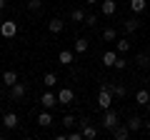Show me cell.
I'll use <instances>...</instances> for the list:
<instances>
[{
	"instance_id": "cell-1",
	"label": "cell",
	"mask_w": 150,
	"mask_h": 140,
	"mask_svg": "<svg viewBox=\"0 0 150 140\" xmlns=\"http://www.w3.org/2000/svg\"><path fill=\"white\" fill-rule=\"evenodd\" d=\"M110 105H112V90H110V85H103L100 93H98V108L108 110Z\"/></svg>"
},
{
	"instance_id": "cell-2",
	"label": "cell",
	"mask_w": 150,
	"mask_h": 140,
	"mask_svg": "<svg viewBox=\"0 0 150 140\" xmlns=\"http://www.w3.org/2000/svg\"><path fill=\"white\" fill-rule=\"evenodd\" d=\"M118 123H120V115L115 113V110H110V108H108V110H103V120H100V125H103L105 130H112Z\"/></svg>"
},
{
	"instance_id": "cell-3",
	"label": "cell",
	"mask_w": 150,
	"mask_h": 140,
	"mask_svg": "<svg viewBox=\"0 0 150 140\" xmlns=\"http://www.w3.org/2000/svg\"><path fill=\"white\" fill-rule=\"evenodd\" d=\"M0 35H3V38H15L18 35V23H13V20H3L0 23Z\"/></svg>"
},
{
	"instance_id": "cell-4",
	"label": "cell",
	"mask_w": 150,
	"mask_h": 140,
	"mask_svg": "<svg viewBox=\"0 0 150 140\" xmlns=\"http://www.w3.org/2000/svg\"><path fill=\"white\" fill-rule=\"evenodd\" d=\"M25 95H28V85H25V83H15V85H10V98H13V100H23Z\"/></svg>"
},
{
	"instance_id": "cell-5",
	"label": "cell",
	"mask_w": 150,
	"mask_h": 140,
	"mask_svg": "<svg viewBox=\"0 0 150 140\" xmlns=\"http://www.w3.org/2000/svg\"><path fill=\"white\" fill-rule=\"evenodd\" d=\"M80 130H83V138H85V140H95L98 138V128L90 125L88 120H80Z\"/></svg>"
},
{
	"instance_id": "cell-6",
	"label": "cell",
	"mask_w": 150,
	"mask_h": 140,
	"mask_svg": "<svg viewBox=\"0 0 150 140\" xmlns=\"http://www.w3.org/2000/svg\"><path fill=\"white\" fill-rule=\"evenodd\" d=\"M130 133H133V130H130L128 125H120V123L112 128V138H115V140H128V138H130Z\"/></svg>"
},
{
	"instance_id": "cell-7",
	"label": "cell",
	"mask_w": 150,
	"mask_h": 140,
	"mask_svg": "<svg viewBox=\"0 0 150 140\" xmlns=\"http://www.w3.org/2000/svg\"><path fill=\"white\" fill-rule=\"evenodd\" d=\"M73 98H75V93L70 90V88H63V90L58 93V103H63V105H70V103H73Z\"/></svg>"
},
{
	"instance_id": "cell-8",
	"label": "cell",
	"mask_w": 150,
	"mask_h": 140,
	"mask_svg": "<svg viewBox=\"0 0 150 140\" xmlns=\"http://www.w3.org/2000/svg\"><path fill=\"white\" fill-rule=\"evenodd\" d=\"M115 60H118V50H105V53H103V65H105V68H112Z\"/></svg>"
},
{
	"instance_id": "cell-9",
	"label": "cell",
	"mask_w": 150,
	"mask_h": 140,
	"mask_svg": "<svg viewBox=\"0 0 150 140\" xmlns=\"http://www.w3.org/2000/svg\"><path fill=\"white\" fill-rule=\"evenodd\" d=\"M40 103H43V108H55L58 105V95H53V93H43V98H40Z\"/></svg>"
},
{
	"instance_id": "cell-10",
	"label": "cell",
	"mask_w": 150,
	"mask_h": 140,
	"mask_svg": "<svg viewBox=\"0 0 150 140\" xmlns=\"http://www.w3.org/2000/svg\"><path fill=\"white\" fill-rule=\"evenodd\" d=\"M100 10H103V15H105V18H110V15H115L118 5H115V0H105V3L100 5Z\"/></svg>"
},
{
	"instance_id": "cell-11",
	"label": "cell",
	"mask_w": 150,
	"mask_h": 140,
	"mask_svg": "<svg viewBox=\"0 0 150 140\" xmlns=\"http://www.w3.org/2000/svg\"><path fill=\"white\" fill-rule=\"evenodd\" d=\"M38 125H40V128H50V125H53V115L48 113V108L38 115Z\"/></svg>"
},
{
	"instance_id": "cell-12",
	"label": "cell",
	"mask_w": 150,
	"mask_h": 140,
	"mask_svg": "<svg viewBox=\"0 0 150 140\" xmlns=\"http://www.w3.org/2000/svg\"><path fill=\"white\" fill-rule=\"evenodd\" d=\"M108 85H110V90H112V98H125L128 95V88L120 85V83H108Z\"/></svg>"
},
{
	"instance_id": "cell-13",
	"label": "cell",
	"mask_w": 150,
	"mask_h": 140,
	"mask_svg": "<svg viewBox=\"0 0 150 140\" xmlns=\"http://www.w3.org/2000/svg\"><path fill=\"white\" fill-rule=\"evenodd\" d=\"M63 28H65V23L60 20V18H53V20L48 23V30L53 33V35H58V33H63Z\"/></svg>"
},
{
	"instance_id": "cell-14",
	"label": "cell",
	"mask_w": 150,
	"mask_h": 140,
	"mask_svg": "<svg viewBox=\"0 0 150 140\" xmlns=\"http://www.w3.org/2000/svg\"><path fill=\"white\" fill-rule=\"evenodd\" d=\"M128 128L133 130V133H138V130H143V128H145V120H143V118H138V115H133V118L128 120Z\"/></svg>"
},
{
	"instance_id": "cell-15",
	"label": "cell",
	"mask_w": 150,
	"mask_h": 140,
	"mask_svg": "<svg viewBox=\"0 0 150 140\" xmlns=\"http://www.w3.org/2000/svg\"><path fill=\"white\" fill-rule=\"evenodd\" d=\"M3 83H5L8 88L15 85V83H18V73H15V70H3Z\"/></svg>"
},
{
	"instance_id": "cell-16",
	"label": "cell",
	"mask_w": 150,
	"mask_h": 140,
	"mask_svg": "<svg viewBox=\"0 0 150 140\" xmlns=\"http://www.w3.org/2000/svg\"><path fill=\"white\" fill-rule=\"evenodd\" d=\"M3 125H5L8 130L18 128V115H15V113H5V118H3Z\"/></svg>"
},
{
	"instance_id": "cell-17",
	"label": "cell",
	"mask_w": 150,
	"mask_h": 140,
	"mask_svg": "<svg viewBox=\"0 0 150 140\" xmlns=\"http://www.w3.org/2000/svg\"><path fill=\"white\" fill-rule=\"evenodd\" d=\"M58 63L60 65H70L73 63V50H60L58 53Z\"/></svg>"
},
{
	"instance_id": "cell-18",
	"label": "cell",
	"mask_w": 150,
	"mask_h": 140,
	"mask_svg": "<svg viewBox=\"0 0 150 140\" xmlns=\"http://www.w3.org/2000/svg\"><path fill=\"white\" fill-rule=\"evenodd\" d=\"M135 100H138V105L145 108V105H150V93L148 90H138V93H135Z\"/></svg>"
},
{
	"instance_id": "cell-19",
	"label": "cell",
	"mask_w": 150,
	"mask_h": 140,
	"mask_svg": "<svg viewBox=\"0 0 150 140\" xmlns=\"http://www.w3.org/2000/svg\"><path fill=\"white\" fill-rule=\"evenodd\" d=\"M138 28H140V20H138V18H130V20L123 23V30H125V33H135Z\"/></svg>"
},
{
	"instance_id": "cell-20",
	"label": "cell",
	"mask_w": 150,
	"mask_h": 140,
	"mask_svg": "<svg viewBox=\"0 0 150 140\" xmlns=\"http://www.w3.org/2000/svg\"><path fill=\"white\" fill-rule=\"evenodd\" d=\"M103 40H105V43H115V40H118L115 28H105V30H103Z\"/></svg>"
},
{
	"instance_id": "cell-21",
	"label": "cell",
	"mask_w": 150,
	"mask_h": 140,
	"mask_svg": "<svg viewBox=\"0 0 150 140\" xmlns=\"http://www.w3.org/2000/svg\"><path fill=\"white\" fill-rule=\"evenodd\" d=\"M135 63L140 65V68H150V53L145 55V53H138L135 55Z\"/></svg>"
},
{
	"instance_id": "cell-22",
	"label": "cell",
	"mask_w": 150,
	"mask_h": 140,
	"mask_svg": "<svg viewBox=\"0 0 150 140\" xmlns=\"http://www.w3.org/2000/svg\"><path fill=\"white\" fill-rule=\"evenodd\" d=\"M70 20H73V23H85V10H80V8H75V10L70 13Z\"/></svg>"
},
{
	"instance_id": "cell-23",
	"label": "cell",
	"mask_w": 150,
	"mask_h": 140,
	"mask_svg": "<svg viewBox=\"0 0 150 140\" xmlns=\"http://www.w3.org/2000/svg\"><path fill=\"white\" fill-rule=\"evenodd\" d=\"M85 50H88V40L85 38H80V40H75V45H73V53H85Z\"/></svg>"
},
{
	"instance_id": "cell-24",
	"label": "cell",
	"mask_w": 150,
	"mask_h": 140,
	"mask_svg": "<svg viewBox=\"0 0 150 140\" xmlns=\"http://www.w3.org/2000/svg\"><path fill=\"white\" fill-rule=\"evenodd\" d=\"M115 50H118V53H128V50H130V43H128L125 38L115 40Z\"/></svg>"
},
{
	"instance_id": "cell-25",
	"label": "cell",
	"mask_w": 150,
	"mask_h": 140,
	"mask_svg": "<svg viewBox=\"0 0 150 140\" xmlns=\"http://www.w3.org/2000/svg\"><path fill=\"white\" fill-rule=\"evenodd\" d=\"M145 5H148L145 0H130V8H133V13H143Z\"/></svg>"
},
{
	"instance_id": "cell-26",
	"label": "cell",
	"mask_w": 150,
	"mask_h": 140,
	"mask_svg": "<svg viewBox=\"0 0 150 140\" xmlns=\"http://www.w3.org/2000/svg\"><path fill=\"white\" fill-rule=\"evenodd\" d=\"M43 83H45V88H53L55 83H58V75H55V73H45Z\"/></svg>"
},
{
	"instance_id": "cell-27",
	"label": "cell",
	"mask_w": 150,
	"mask_h": 140,
	"mask_svg": "<svg viewBox=\"0 0 150 140\" xmlns=\"http://www.w3.org/2000/svg\"><path fill=\"white\" fill-rule=\"evenodd\" d=\"M75 123H78V120H75L73 115H65V118H63V125H65V128H73Z\"/></svg>"
},
{
	"instance_id": "cell-28",
	"label": "cell",
	"mask_w": 150,
	"mask_h": 140,
	"mask_svg": "<svg viewBox=\"0 0 150 140\" xmlns=\"http://www.w3.org/2000/svg\"><path fill=\"white\" fill-rule=\"evenodd\" d=\"M68 140H83V130H73V133H68Z\"/></svg>"
},
{
	"instance_id": "cell-29",
	"label": "cell",
	"mask_w": 150,
	"mask_h": 140,
	"mask_svg": "<svg viewBox=\"0 0 150 140\" xmlns=\"http://www.w3.org/2000/svg\"><path fill=\"white\" fill-rule=\"evenodd\" d=\"M125 65H128V63H125V58H118L112 68H115V70H125Z\"/></svg>"
},
{
	"instance_id": "cell-30",
	"label": "cell",
	"mask_w": 150,
	"mask_h": 140,
	"mask_svg": "<svg viewBox=\"0 0 150 140\" xmlns=\"http://www.w3.org/2000/svg\"><path fill=\"white\" fill-rule=\"evenodd\" d=\"M40 5H43V0H28V8H30V10H38Z\"/></svg>"
},
{
	"instance_id": "cell-31",
	"label": "cell",
	"mask_w": 150,
	"mask_h": 140,
	"mask_svg": "<svg viewBox=\"0 0 150 140\" xmlns=\"http://www.w3.org/2000/svg\"><path fill=\"white\" fill-rule=\"evenodd\" d=\"M95 23H98L95 15H85V25H95Z\"/></svg>"
},
{
	"instance_id": "cell-32",
	"label": "cell",
	"mask_w": 150,
	"mask_h": 140,
	"mask_svg": "<svg viewBox=\"0 0 150 140\" xmlns=\"http://www.w3.org/2000/svg\"><path fill=\"white\" fill-rule=\"evenodd\" d=\"M5 3H8V0H0V10H3V8H5Z\"/></svg>"
},
{
	"instance_id": "cell-33",
	"label": "cell",
	"mask_w": 150,
	"mask_h": 140,
	"mask_svg": "<svg viewBox=\"0 0 150 140\" xmlns=\"http://www.w3.org/2000/svg\"><path fill=\"white\" fill-rule=\"evenodd\" d=\"M145 130H150V120H145Z\"/></svg>"
},
{
	"instance_id": "cell-34",
	"label": "cell",
	"mask_w": 150,
	"mask_h": 140,
	"mask_svg": "<svg viewBox=\"0 0 150 140\" xmlns=\"http://www.w3.org/2000/svg\"><path fill=\"white\" fill-rule=\"evenodd\" d=\"M85 3H88V5H93V3H98V0H85Z\"/></svg>"
},
{
	"instance_id": "cell-35",
	"label": "cell",
	"mask_w": 150,
	"mask_h": 140,
	"mask_svg": "<svg viewBox=\"0 0 150 140\" xmlns=\"http://www.w3.org/2000/svg\"><path fill=\"white\" fill-rule=\"evenodd\" d=\"M0 23H3V10H0Z\"/></svg>"
},
{
	"instance_id": "cell-36",
	"label": "cell",
	"mask_w": 150,
	"mask_h": 140,
	"mask_svg": "<svg viewBox=\"0 0 150 140\" xmlns=\"http://www.w3.org/2000/svg\"><path fill=\"white\" fill-rule=\"evenodd\" d=\"M148 53H150V45H148Z\"/></svg>"
},
{
	"instance_id": "cell-37",
	"label": "cell",
	"mask_w": 150,
	"mask_h": 140,
	"mask_svg": "<svg viewBox=\"0 0 150 140\" xmlns=\"http://www.w3.org/2000/svg\"><path fill=\"white\" fill-rule=\"evenodd\" d=\"M43 3H48V0H43Z\"/></svg>"
},
{
	"instance_id": "cell-38",
	"label": "cell",
	"mask_w": 150,
	"mask_h": 140,
	"mask_svg": "<svg viewBox=\"0 0 150 140\" xmlns=\"http://www.w3.org/2000/svg\"><path fill=\"white\" fill-rule=\"evenodd\" d=\"M75 3H78V0H75Z\"/></svg>"
}]
</instances>
